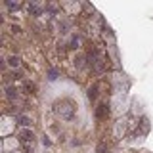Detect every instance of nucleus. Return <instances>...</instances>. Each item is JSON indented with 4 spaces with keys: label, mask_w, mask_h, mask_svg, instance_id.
<instances>
[{
    "label": "nucleus",
    "mask_w": 153,
    "mask_h": 153,
    "mask_svg": "<svg viewBox=\"0 0 153 153\" xmlns=\"http://www.w3.org/2000/svg\"><path fill=\"white\" fill-rule=\"evenodd\" d=\"M17 122L21 124V126H29V124H31V119L25 117V115H17Z\"/></svg>",
    "instance_id": "obj_5"
},
{
    "label": "nucleus",
    "mask_w": 153,
    "mask_h": 153,
    "mask_svg": "<svg viewBox=\"0 0 153 153\" xmlns=\"http://www.w3.org/2000/svg\"><path fill=\"white\" fill-rule=\"evenodd\" d=\"M56 113L59 115L61 119L69 121V119H73V105H71L69 102H65V103H57V105H56Z\"/></svg>",
    "instance_id": "obj_1"
},
{
    "label": "nucleus",
    "mask_w": 153,
    "mask_h": 153,
    "mask_svg": "<svg viewBox=\"0 0 153 153\" xmlns=\"http://www.w3.org/2000/svg\"><path fill=\"white\" fill-rule=\"evenodd\" d=\"M86 94H88V98H90V100H96V98H98V84H94V86H90Z\"/></svg>",
    "instance_id": "obj_4"
},
{
    "label": "nucleus",
    "mask_w": 153,
    "mask_h": 153,
    "mask_svg": "<svg viewBox=\"0 0 153 153\" xmlns=\"http://www.w3.org/2000/svg\"><path fill=\"white\" fill-rule=\"evenodd\" d=\"M98 153H105V144H100V146H98Z\"/></svg>",
    "instance_id": "obj_13"
},
{
    "label": "nucleus",
    "mask_w": 153,
    "mask_h": 153,
    "mask_svg": "<svg viewBox=\"0 0 153 153\" xmlns=\"http://www.w3.org/2000/svg\"><path fill=\"white\" fill-rule=\"evenodd\" d=\"M109 115V105L107 103H100L98 107H96V119H105Z\"/></svg>",
    "instance_id": "obj_2"
},
{
    "label": "nucleus",
    "mask_w": 153,
    "mask_h": 153,
    "mask_svg": "<svg viewBox=\"0 0 153 153\" xmlns=\"http://www.w3.org/2000/svg\"><path fill=\"white\" fill-rule=\"evenodd\" d=\"M21 142H33V132H29V130H25V132H21Z\"/></svg>",
    "instance_id": "obj_6"
},
{
    "label": "nucleus",
    "mask_w": 153,
    "mask_h": 153,
    "mask_svg": "<svg viewBox=\"0 0 153 153\" xmlns=\"http://www.w3.org/2000/svg\"><path fill=\"white\" fill-rule=\"evenodd\" d=\"M6 96H8V100H15V98H17V90H15V86H8L6 88Z\"/></svg>",
    "instance_id": "obj_3"
},
{
    "label": "nucleus",
    "mask_w": 153,
    "mask_h": 153,
    "mask_svg": "<svg viewBox=\"0 0 153 153\" xmlns=\"http://www.w3.org/2000/svg\"><path fill=\"white\" fill-rule=\"evenodd\" d=\"M76 44H78V40H76V37H73V38H71V44H69V48H76Z\"/></svg>",
    "instance_id": "obj_12"
},
{
    "label": "nucleus",
    "mask_w": 153,
    "mask_h": 153,
    "mask_svg": "<svg viewBox=\"0 0 153 153\" xmlns=\"http://www.w3.org/2000/svg\"><path fill=\"white\" fill-rule=\"evenodd\" d=\"M75 65H76V67H82V65H84V57L82 56H76L75 57Z\"/></svg>",
    "instance_id": "obj_10"
},
{
    "label": "nucleus",
    "mask_w": 153,
    "mask_h": 153,
    "mask_svg": "<svg viewBox=\"0 0 153 153\" xmlns=\"http://www.w3.org/2000/svg\"><path fill=\"white\" fill-rule=\"evenodd\" d=\"M48 78H50V80H56V78H57V71L56 69H50V71H48Z\"/></svg>",
    "instance_id": "obj_11"
},
{
    "label": "nucleus",
    "mask_w": 153,
    "mask_h": 153,
    "mask_svg": "<svg viewBox=\"0 0 153 153\" xmlns=\"http://www.w3.org/2000/svg\"><path fill=\"white\" fill-rule=\"evenodd\" d=\"M6 6L10 8V10H17L19 4H17V2H12V0H6Z\"/></svg>",
    "instance_id": "obj_9"
},
{
    "label": "nucleus",
    "mask_w": 153,
    "mask_h": 153,
    "mask_svg": "<svg viewBox=\"0 0 153 153\" xmlns=\"http://www.w3.org/2000/svg\"><path fill=\"white\" fill-rule=\"evenodd\" d=\"M8 63L12 65V67H17V65H19V57L17 56H10V57H8Z\"/></svg>",
    "instance_id": "obj_7"
},
{
    "label": "nucleus",
    "mask_w": 153,
    "mask_h": 153,
    "mask_svg": "<svg viewBox=\"0 0 153 153\" xmlns=\"http://www.w3.org/2000/svg\"><path fill=\"white\" fill-rule=\"evenodd\" d=\"M25 88H27V90H31V92H33V90H35V84H33V82H25Z\"/></svg>",
    "instance_id": "obj_14"
},
{
    "label": "nucleus",
    "mask_w": 153,
    "mask_h": 153,
    "mask_svg": "<svg viewBox=\"0 0 153 153\" xmlns=\"http://www.w3.org/2000/svg\"><path fill=\"white\" fill-rule=\"evenodd\" d=\"M29 13H33V15H40V8H38L37 4H31V6H29Z\"/></svg>",
    "instance_id": "obj_8"
}]
</instances>
